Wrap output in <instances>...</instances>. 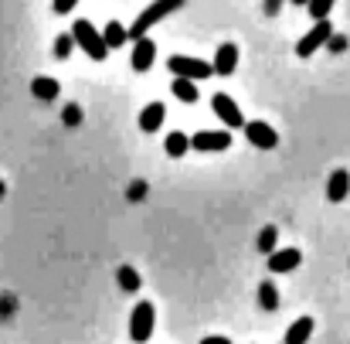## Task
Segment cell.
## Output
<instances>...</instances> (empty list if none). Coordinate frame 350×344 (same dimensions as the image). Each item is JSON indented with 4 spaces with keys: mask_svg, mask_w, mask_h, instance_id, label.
Listing matches in <instances>:
<instances>
[{
    "mask_svg": "<svg viewBox=\"0 0 350 344\" xmlns=\"http://www.w3.org/2000/svg\"><path fill=\"white\" fill-rule=\"evenodd\" d=\"M72 38H75V45H79L92 62H106V58H109V45L103 41V31H99L92 21L79 17V21L72 24Z\"/></svg>",
    "mask_w": 350,
    "mask_h": 344,
    "instance_id": "1",
    "label": "cell"
},
{
    "mask_svg": "<svg viewBox=\"0 0 350 344\" xmlns=\"http://www.w3.org/2000/svg\"><path fill=\"white\" fill-rule=\"evenodd\" d=\"M58 82L51 79V75H38L34 82H31V93H34V99H41V103H51V99H58Z\"/></svg>",
    "mask_w": 350,
    "mask_h": 344,
    "instance_id": "15",
    "label": "cell"
},
{
    "mask_svg": "<svg viewBox=\"0 0 350 344\" xmlns=\"http://www.w3.org/2000/svg\"><path fill=\"white\" fill-rule=\"evenodd\" d=\"M303 262L299 249H272L269 252V273H293Z\"/></svg>",
    "mask_w": 350,
    "mask_h": 344,
    "instance_id": "8",
    "label": "cell"
},
{
    "mask_svg": "<svg viewBox=\"0 0 350 344\" xmlns=\"http://www.w3.org/2000/svg\"><path fill=\"white\" fill-rule=\"evenodd\" d=\"M82 123V110L72 103V106H65V126H79Z\"/></svg>",
    "mask_w": 350,
    "mask_h": 344,
    "instance_id": "25",
    "label": "cell"
},
{
    "mask_svg": "<svg viewBox=\"0 0 350 344\" xmlns=\"http://www.w3.org/2000/svg\"><path fill=\"white\" fill-rule=\"evenodd\" d=\"M245 136H248V143L258 147V150H275V147H279V133H275L269 123H262V119L245 123Z\"/></svg>",
    "mask_w": 350,
    "mask_h": 344,
    "instance_id": "6",
    "label": "cell"
},
{
    "mask_svg": "<svg viewBox=\"0 0 350 344\" xmlns=\"http://www.w3.org/2000/svg\"><path fill=\"white\" fill-rule=\"evenodd\" d=\"M191 147L194 150H228L232 147V133L228 130H201V133H194L191 136Z\"/></svg>",
    "mask_w": 350,
    "mask_h": 344,
    "instance_id": "7",
    "label": "cell"
},
{
    "mask_svg": "<svg viewBox=\"0 0 350 344\" xmlns=\"http://www.w3.org/2000/svg\"><path fill=\"white\" fill-rule=\"evenodd\" d=\"M330 7H334V0H306V10H310V17H313V21L327 17V14H330Z\"/></svg>",
    "mask_w": 350,
    "mask_h": 344,
    "instance_id": "24",
    "label": "cell"
},
{
    "mask_svg": "<svg viewBox=\"0 0 350 344\" xmlns=\"http://www.w3.org/2000/svg\"><path fill=\"white\" fill-rule=\"evenodd\" d=\"M201 344H232V341H228V338H204Z\"/></svg>",
    "mask_w": 350,
    "mask_h": 344,
    "instance_id": "29",
    "label": "cell"
},
{
    "mask_svg": "<svg viewBox=\"0 0 350 344\" xmlns=\"http://www.w3.org/2000/svg\"><path fill=\"white\" fill-rule=\"evenodd\" d=\"M75 3H79V0H55L51 7H55V14H72V10H75Z\"/></svg>",
    "mask_w": 350,
    "mask_h": 344,
    "instance_id": "26",
    "label": "cell"
},
{
    "mask_svg": "<svg viewBox=\"0 0 350 344\" xmlns=\"http://www.w3.org/2000/svg\"><path fill=\"white\" fill-rule=\"evenodd\" d=\"M153 328H157V310H153L150 300H139L136 310H133V317H129V341L146 344L150 334H153Z\"/></svg>",
    "mask_w": 350,
    "mask_h": 344,
    "instance_id": "3",
    "label": "cell"
},
{
    "mask_svg": "<svg viewBox=\"0 0 350 344\" xmlns=\"http://www.w3.org/2000/svg\"><path fill=\"white\" fill-rule=\"evenodd\" d=\"M258 304H262V310H275L279 307V290L272 283H262L258 286Z\"/></svg>",
    "mask_w": 350,
    "mask_h": 344,
    "instance_id": "20",
    "label": "cell"
},
{
    "mask_svg": "<svg viewBox=\"0 0 350 344\" xmlns=\"http://www.w3.org/2000/svg\"><path fill=\"white\" fill-rule=\"evenodd\" d=\"M211 110L221 116L228 126H245V116H241V110H238V103H234L232 96H225V93L211 96Z\"/></svg>",
    "mask_w": 350,
    "mask_h": 344,
    "instance_id": "10",
    "label": "cell"
},
{
    "mask_svg": "<svg viewBox=\"0 0 350 344\" xmlns=\"http://www.w3.org/2000/svg\"><path fill=\"white\" fill-rule=\"evenodd\" d=\"M347 195H350V174L340 167V171H334L330 181H327V198H330V201H344Z\"/></svg>",
    "mask_w": 350,
    "mask_h": 344,
    "instance_id": "13",
    "label": "cell"
},
{
    "mask_svg": "<svg viewBox=\"0 0 350 344\" xmlns=\"http://www.w3.org/2000/svg\"><path fill=\"white\" fill-rule=\"evenodd\" d=\"M184 3H187V0H153V3H150V7H146V10H143V14H139V17H136V21H133L129 27H126V34H129V41H136V38H143V34H146L150 27H157V24H160V21L167 17V14H174V10H180Z\"/></svg>",
    "mask_w": 350,
    "mask_h": 344,
    "instance_id": "2",
    "label": "cell"
},
{
    "mask_svg": "<svg viewBox=\"0 0 350 344\" xmlns=\"http://www.w3.org/2000/svg\"><path fill=\"white\" fill-rule=\"evenodd\" d=\"M313 317H299V321H293L289 328H286V344H306L313 338Z\"/></svg>",
    "mask_w": 350,
    "mask_h": 344,
    "instance_id": "14",
    "label": "cell"
},
{
    "mask_svg": "<svg viewBox=\"0 0 350 344\" xmlns=\"http://www.w3.org/2000/svg\"><path fill=\"white\" fill-rule=\"evenodd\" d=\"M72 48H75V38L72 34H58L55 38V58H68Z\"/></svg>",
    "mask_w": 350,
    "mask_h": 344,
    "instance_id": "23",
    "label": "cell"
},
{
    "mask_svg": "<svg viewBox=\"0 0 350 344\" xmlns=\"http://www.w3.org/2000/svg\"><path fill=\"white\" fill-rule=\"evenodd\" d=\"M330 34H334V24H330L327 17H320V21H317V27L296 41V55H299V58H310V55H317V51L327 45V38H330Z\"/></svg>",
    "mask_w": 350,
    "mask_h": 344,
    "instance_id": "5",
    "label": "cell"
},
{
    "mask_svg": "<svg viewBox=\"0 0 350 344\" xmlns=\"http://www.w3.org/2000/svg\"><path fill=\"white\" fill-rule=\"evenodd\" d=\"M3 195H7V184H3V181H0V198H3Z\"/></svg>",
    "mask_w": 350,
    "mask_h": 344,
    "instance_id": "31",
    "label": "cell"
},
{
    "mask_svg": "<svg viewBox=\"0 0 350 344\" xmlns=\"http://www.w3.org/2000/svg\"><path fill=\"white\" fill-rule=\"evenodd\" d=\"M143 191H146V184H143V181H136V184H133V191H129V198H136V201H139V198H143Z\"/></svg>",
    "mask_w": 350,
    "mask_h": 344,
    "instance_id": "28",
    "label": "cell"
},
{
    "mask_svg": "<svg viewBox=\"0 0 350 344\" xmlns=\"http://www.w3.org/2000/svg\"><path fill=\"white\" fill-rule=\"evenodd\" d=\"M289 3H293V7H306V0H289Z\"/></svg>",
    "mask_w": 350,
    "mask_h": 344,
    "instance_id": "30",
    "label": "cell"
},
{
    "mask_svg": "<svg viewBox=\"0 0 350 344\" xmlns=\"http://www.w3.org/2000/svg\"><path fill=\"white\" fill-rule=\"evenodd\" d=\"M153 58H157V41H150L146 34L136 38V45H133V72H146L153 65Z\"/></svg>",
    "mask_w": 350,
    "mask_h": 344,
    "instance_id": "11",
    "label": "cell"
},
{
    "mask_svg": "<svg viewBox=\"0 0 350 344\" xmlns=\"http://www.w3.org/2000/svg\"><path fill=\"white\" fill-rule=\"evenodd\" d=\"M323 48H327L330 55H344V51H347V48H350L347 34H337V31H334V34L327 38V45H323Z\"/></svg>",
    "mask_w": 350,
    "mask_h": 344,
    "instance_id": "22",
    "label": "cell"
},
{
    "mask_svg": "<svg viewBox=\"0 0 350 344\" xmlns=\"http://www.w3.org/2000/svg\"><path fill=\"white\" fill-rule=\"evenodd\" d=\"M119 286H122L126 293H136V290H139V273H136L133 266H119Z\"/></svg>",
    "mask_w": 350,
    "mask_h": 344,
    "instance_id": "19",
    "label": "cell"
},
{
    "mask_svg": "<svg viewBox=\"0 0 350 344\" xmlns=\"http://www.w3.org/2000/svg\"><path fill=\"white\" fill-rule=\"evenodd\" d=\"M163 119H167V106L163 103H146L143 113H139V130L143 133H157L163 126Z\"/></svg>",
    "mask_w": 350,
    "mask_h": 344,
    "instance_id": "12",
    "label": "cell"
},
{
    "mask_svg": "<svg viewBox=\"0 0 350 344\" xmlns=\"http://www.w3.org/2000/svg\"><path fill=\"white\" fill-rule=\"evenodd\" d=\"M234 69H238V45H234V41H225V45L215 51L211 72H215V75H232Z\"/></svg>",
    "mask_w": 350,
    "mask_h": 344,
    "instance_id": "9",
    "label": "cell"
},
{
    "mask_svg": "<svg viewBox=\"0 0 350 344\" xmlns=\"http://www.w3.org/2000/svg\"><path fill=\"white\" fill-rule=\"evenodd\" d=\"M163 147H167V157H184V153L191 150V136H184V133H177V130H174V133L167 136V143H163Z\"/></svg>",
    "mask_w": 350,
    "mask_h": 344,
    "instance_id": "16",
    "label": "cell"
},
{
    "mask_svg": "<svg viewBox=\"0 0 350 344\" xmlns=\"http://www.w3.org/2000/svg\"><path fill=\"white\" fill-rule=\"evenodd\" d=\"M282 3H286V0H265V14H269V17H275V14L282 10Z\"/></svg>",
    "mask_w": 350,
    "mask_h": 344,
    "instance_id": "27",
    "label": "cell"
},
{
    "mask_svg": "<svg viewBox=\"0 0 350 344\" xmlns=\"http://www.w3.org/2000/svg\"><path fill=\"white\" fill-rule=\"evenodd\" d=\"M167 69L180 79H191V82H201L211 75V62H201V58H191V55H170Z\"/></svg>",
    "mask_w": 350,
    "mask_h": 344,
    "instance_id": "4",
    "label": "cell"
},
{
    "mask_svg": "<svg viewBox=\"0 0 350 344\" xmlns=\"http://www.w3.org/2000/svg\"><path fill=\"white\" fill-rule=\"evenodd\" d=\"M103 41H106L109 48H119V45H126V41H129V34H126V27H122L119 21H109V24H106V31H103Z\"/></svg>",
    "mask_w": 350,
    "mask_h": 344,
    "instance_id": "17",
    "label": "cell"
},
{
    "mask_svg": "<svg viewBox=\"0 0 350 344\" xmlns=\"http://www.w3.org/2000/svg\"><path fill=\"white\" fill-rule=\"evenodd\" d=\"M275 238H279V229H275V225H265V229L258 232V238H255L258 252H262V256H265V252H272V249H275Z\"/></svg>",
    "mask_w": 350,
    "mask_h": 344,
    "instance_id": "21",
    "label": "cell"
},
{
    "mask_svg": "<svg viewBox=\"0 0 350 344\" xmlns=\"http://www.w3.org/2000/svg\"><path fill=\"white\" fill-rule=\"evenodd\" d=\"M282 344H286V341H282Z\"/></svg>",
    "mask_w": 350,
    "mask_h": 344,
    "instance_id": "32",
    "label": "cell"
},
{
    "mask_svg": "<svg viewBox=\"0 0 350 344\" xmlns=\"http://www.w3.org/2000/svg\"><path fill=\"white\" fill-rule=\"evenodd\" d=\"M174 96H177L180 103H198V86H194L191 79H180V75H177V82H174Z\"/></svg>",
    "mask_w": 350,
    "mask_h": 344,
    "instance_id": "18",
    "label": "cell"
}]
</instances>
